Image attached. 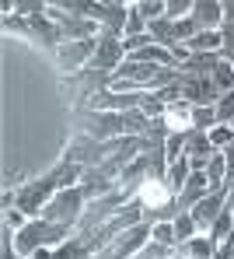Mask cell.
<instances>
[{"label": "cell", "mask_w": 234, "mask_h": 259, "mask_svg": "<svg viewBox=\"0 0 234 259\" xmlns=\"http://www.w3.org/2000/svg\"><path fill=\"white\" fill-rule=\"evenodd\" d=\"M67 238H74V228H70V224H52V221L35 217V221H28L21 231H14V249L28 259L32 252H39V249H56V245H63Z\"/></svg>", "instance_id": "obj_1"}, {"label": "cell", "mask_w": 234, "mask_h": 259, "mask_svg": "<svg viewBox=\"0 0 234 259\" xmlns=\"http://www.w3.org/2000/svg\"><path fill=\"white\" fill-rule=\"evenodd\" d=\"M126 203H130V196H126L123 189H115V193H108V196H98V200H88V207H84V214H81V221H77L74 231H77V235H91L105 221H112Z\"/></svg>", "instance_id": "obj_2"}, {"label": "cell", "mask_w": 234, "mask_h": 259, "mask_svg": "<svg viewBox=\"0 0 234 259\" xmlns=\"http://www.w3.org/2000/svg\"><path fill=\"white\" fill-rule=\"evenodd\" d=\"M84 207H88V196L81 193V186H74V189H56V196L49 200L46 210H42V221L77 228V221H81V214H84Z\"/></svg>", "instance_id": "obj_3"}, {"label": "cell", "mask_w": 234, "mask_h": 259, "mask_svg": "<svg viewBox=\"0 0 234 259\" xmlns=\"http://www.w3.org/2000/svg\"><path fill=\"white\" fill-rule=\"evenodd\" d=\"M56 179L52 175H46V179H32V182H25L21 189H18V210H25V214L32 217H42V210H46V203L56 196Z\"/></svg>", "instance_id": "obj_4"}, {"label": "cell", "mask_w": 234, "mask_h": 259, "mask_svg": "<svg viewBox=\"0 0 234 259\" xmlns=\"http://www.w3.org/2000/svg\"><path fill=\"white\" fill-rule=\"evenodd\" d=\"M77 119H81V133H88V137L101 140V144H108V140H119V137H123L119 112H94V109H77Z\"/></svg>", "instance_id": "obj_5"}, {"label": "cell", "mask_w": 234, "mask_h": 259, "mask_svg": "<svg viewBox=\"0 0 234 259\" xmlns=\"http://www.w3.org/2000/svg\"><path fill=\"white\" fill-rule=\"evenodd\" d=\"M105 158H108V144L94 140L88 133L74 137V140L67 144V154H63V161H74V165H81V168H98Z\"/></svg>", "instance_id": "obj_6"}, {"label": "cell", "mask_w": 234, "mask_h": 259, "mask_svg": "<svg viewBox=\"0 0 234 259\" xmlns=\"http://www.w3.org/2000/svg\"><path fill=\"white\" fill-rule=\"evenodd\" d=\"M94 49H98V39H77V42H63L56 46V63L63 74H77L91 63Z\"/></svg>", "instance_id": "obj_7"}, {"label": "cell", "mask_w": 234, "mask_h": 259, "mask_svg": "<svg viewBox=\"0 0 234 259\" xmlns=\"http://www.w3.org/2000/svg\"><path fill=\"white\" fill-rule=\"evenodd\" d=\"M126 63V49H123V39L119 35H101L98 32V49L91 56V70H101V74H115L119 67Z\"/></svg>", "instance_id": "obj_8"}, {"label": "cell", "mask_w": 234, "mask_h": 259, "mask_svg": "<svg viewBox=\"0 0 234 259\" xmlns=\"http://www.w3.org/2000/svg\"><path fill=\"white\" fill-rule=\"evenodd\" d=\"M227 196H231V189H217V193H206L189 214H192V221H196V228L199 231H210V224L220 217V210L227 207Z\"/></svg>", "instance_id": "obj_9"}, {"label": "cell", "mask_w": 234, "mask_h": 259, "mask_svg": "<svg viewBox=\"0 0 234 259\" xmlns=\"http://www.w3.org/2000/svg\"><path fill=\"white\" fill-rule=\"evenodd\" d=\"M182 98L189 105H217L224 91L213 84V77H182Z\"/></svg>", "instance_id": "obj_10"}, {"label": "cell", "mask_w": 234, "mask_h": 259, "mask_svg": "<svg viewBox=\"0 0 234 259\" xmlns=\"http://www.w3.org/2000/svg\"><path fill=\"white\" fill-rule=\"evenodd\" d=\"M217 154V147L210 144V133H199V130H189L186 133V158L192 165V172H206V161Z\"/></svg>", "instance_id": "obj_11"}, {"label": "cell", "mask_w": 234, "mask_h": 259, "mask_svg": "<svg viewBox=\"0 0 234 259\" xmlns=\"http://www.w3.org/2000/svg\"><path fill=\"white\" fill-rule=\"evenodd\" d=\"M192 21L199 25V32H220L224 28V0H196Z\"/></svg>", "instance_id": "obj_12"}, {"label": "cell", "mask_w": 234, "mask_h": 259, "mask_svg": "<svg viewBox=\"0 0 234 259\" xmlns=\"http://www.w3.org/2000/svg\"><path fill=\"white\" fill-rule=\"evenodd\" d=\"M206 193H210L206 172H192V175H189V182H186V189L175 196V203H179V210H182V214H189V210H192V207H196Z\"/></svg>", "instance_id": "obj_13"}, {"label": "cell", "mask_w": 234, "mask_h": 259, "mask_svg": "<svg viewBox=\"0 0 234 259\" xmlns=\"http://www.w3.org/2000/svg\"><path fill=\"white\" fill-rule=\"evenodd\" d=\"M220 60H224L220 53H192L186 63L179 67V74H182V77H210Z\"/></svg>", "instance_id": "obj_14"}, {"label": "cell", "mask_w": 234, "mask_h": 259, "mask_svg": "<svg viewBox=\"0 0 234 259\" xmlns=\"http://www.w3.org/2000/svg\"><path fill=\"white\" fill-rule=\"evenodd\" d=\"M52 256H56V259H91L94 252H91V245H88V238L74 231V238H67L63 245H56Z\"/></svg>", "instance_id": "obj_15"}, {"label": "cell", "mask_w": 234, "mask_h": 259, "mask_svg": "<svg viewBox=\"0 0 234 259\" xmlns=\"http://www.w3.org/2000/svg\"><path fill=\"white\" fill-rule=\"evenodd\" d=\"M119 123H123V137H147L154 119H147L140 109H130V112H119Z\"/></svg>", "instance_id": "obj_16"}, {"label": "cell", "mask_w": 234, "mask_h": 259, "mask_svg": "<svg viewBox=\"0 0 234 259\" xmlns=\"http://www.w3.org/2000/svg\"><path fill=\"white\" fill-rule=\"evenodd\" d=\"M28 28H32V39H42V42H49V46H60V42H63L60 28L49 21L46 14H35V18H28Z\"/></svg>", "instance_id": "obj_17"}, {"label": "cell", "mask_w": 234, "mask_h": 259, "mask_svg": "<svg viewBox=\"0 0 234 259\" xmlns=\"http://www.w3.org/2000/svg\"><path fill=\"white\" fill-rule=\"evenodd\" d=\"M147 32H150L154 46H161V49H175V46H182V42H179V35H175V21H168V18L154 21Z\"/></svg>", "instance_id": "obj_18"}, {"label": "cell", "mask_w": 234, "mask_h": 259, "mask_svg": "<svg viewBox=\"0 0 234 259\" xmlns=\"http://www.w3.org/2000/svg\"><path fill=\"white\" fill-rule=\"evenodd\" d=\"M49 175L56 179V186H60V189H74V186H81L84 168H81V165H74V161H60Z\"/></svg>", "instance_id": "obj_19"}, {"label": "cell", "mask_w": 234, "mask_h": 259, "mask_svg": "<svg viewBox=\"0 0 234 259\" xmlns=\"http://www.w3.org/2000/svg\"><path fill=\"white\" fill-rule=\"evenodd\" d=\"M213 249H217V242L210 235H196V238H189L182 245V256L186 259H213Z\"/></svg>", "instance_id": "obj_20"}, {"label": "cell", "mask_w": 234, "mask_h": 259, "mask_svg": "<svg viewBox=\"0 0 234 259\" xmlns=\"http://www.w3.org/2000/svg\"><path fill=\"white\" fill-rule=\"evenodd\" d=\"M189 175H192V165H189V158H179L175 165H168V179H164V186H168V189L179 196V193L186 189Z\"/></svg>", "instance_id": "obj_21"}, {"label": "cell", "mask_w": 234, "mask_h": 259, "mask_svg": "<svg viewBox=\"0 0 234 259\" xmlns=\"http://www.w3.org/2000/svg\"><path fill=\"white\" fill-rule=\"evenodd\" d=\"M206 235H210L213 242H224L227 235H234V207H231V203L220 210V217L210 224V231H206Z\"/></svg>", "instance_id": "obj_22"}, {"label": "cell", "mask_w": 234, "mask_h": 259, "mask_svg": "<svg viewBox=\"0 0 234 259\" xmlns=\"http://www.w3.org/2000/svg\"><path fill=\"white\" fill-rule=\"evenodd\" d=\"M150 242H157V245H164V249H179L175 224H171V221H157V224H150Z\"/></svg>", "instance_id": "obj_23"}, {"label": "cell", "mask_w": 234, "mask_h": 259, "mask_svg": "<svg viewBox=\"0 0 234 259\" xmlns=\"http://www.w3.org/2000/svg\"><path fill=\"white\" fill-rule=\"evenodd\" d=\"M217 126V105H192V130L210 133Z\"/></svg>", "instance_id": "obj_24"}, {"label": "cell", "mask_w": 234, "mask_h": 259, "mask_svg": "<svg viewBox=\"0 0 234 259\" xmlns=\"http://www.w3.org/2000/svg\"><path fill=\"white\" fill-rule=\"evenodd\" d=\"M210 77H213V84L220 88L224 95H227V91H234V63L227 60V56H224V60L217 63V70H213Z\"/></svg>", "instance_id": "obj_25"}, {"label": "cell", "mask_w": 234, "mask_h": 259, "mask_svg": "<svg viewBox=\"0 0 234 259\" xmlns=\"http://www.w3.org/2000/svg\"><path fill=\"white\" fill-rule=\"evenodd\" d=\"M133 7H137V14H140L147 25H154V21L164 18V0H140V4H133Z\"/></svg>", "instance_id": "obj_26"}, {"label": "cell", "mask_w": 234, "mask_h": 259, "mask_svg": "<svg viewBox=\"0 0 234 259\" xmlns=\"http://www.w3.org/2000/svg\"><path fill=\"white\" fill-rule=\"evenodd\" d=\"M192 4L196 0H164V18L168 21H186V18H192Z\"/></svg>", "instance_id": "obj_27"}, {"label": "cell", "mask_w": 234, "mask_h": 259, "mask_svg": "<svg viewBox=\"0 0 234 259\" xmlns=\"http://www.w3.org/2000/svg\"><path fill=\"white\" fill-rule=\"evenodd\" d=\"M164 109H168V105H164V102H161V98H157L154 91H143V98H140V112L147 116V119H161V116H164Z\"/></svg>", "instance_id": "obj_28"}, {"label": "cell", "mask_w": 234, "mask_h": 259, "mask_svg": "<svg viewBox=\"0 0 234 259\" xmlns=\"http://www.w3.org/2000/svg\"><path fill=\"white\" fill-rule=\"evenodd\" d=\"M171 224H175V235H179V249L186 245L189 238H196V231H199V228H196V221H192V214H182V217H175Z\"/></svg>", "instance_id": "obj_29"}, {"label": "cell", "mask_w": 234, "mask_h": 259, "mask_svg": "<svg viewBox=\"0 0 234 259\" xmlns=\"http://www.w3.org/2000/svg\"><path fill=\"white\" fill-rule=\"evenodd\" d=\"M210 144H213L217 151L231 147V144H234V126H227V123H217V126L210 130Z\"/></svg>", "instance_id": "obj_30"}, {"label": "cell", "mask_w": 234, "mask_h": 259, "mask_svg": "<svg viewBox=\"0 0 234 259\" xmlns=\"http://www.w3.org/2000/svg\"><path fill=\"white\" fill-rule=\"evenodd\" d=\"M147 28H150V25L143 21L140 14H137V7L130 4V21H126V32H123V39H137V35H143V32H147Z\"/></svg>", "instance_id": "obj_31"}, {"label": "cell", "mask_w": 234, "mask_h": 259, "mask_svg": "<svg viewBox=\"0 0 234 259\" xmlns=\"http://www.w3.org/2000/svg\"><path fill=\"white\" fill-rule=\"evenodd\" d=\"M175 252H179V249H164V245H157V242H147L133 259H171Z\"/></svg>", "instance_id": "obj_32"}, {"label": "cell", "mask_w": 234, "mask_h": 259, "mask_svg": "<svg viewBox=\"0 0 234 259\" xmlns=\"http://www.w3.org/2000/svg\"><path fill=\"white\" fill-rule=\"evenodd\" d=\"M217 123H234V91H227L220 102H217Z\"/></svg>", "instance_id": "obj_33"}, {"label": "cell", "mask_w": 234, "mask_h": 259, "mask_svg": "<svg viewBox=\"0 0 234 259\" xmlns=\"http://www.w3.org/2000/svg\"><path fill=\"white\" fill-rule=\"evenodd\" d=\"M28 221H32V217L25 214V210H18V207H7V210H4V224H7V228H14V231H21Z\"/></svg>", "instance_id": "obj_34"}, {"label": "cell", "mask_w": 234, "mask_h": 259, "mask_svg": "<svg viewBox=\"0 0 234 259\" xmlns=\"http://www.w3.org/2000/svg\"><path fill=\"white\" fill-rule=\"evenodd\" d=\"M4 28H7V32H21V35H32L28 21H25V18H18V14H4Z\"/></svg>", "instance_id": "obj_35"}, {"label": "cell", "mask_w": 234, "mask_h": 259, "mask_svg": "<svg viewBox=\"0 0 234 259\" xmlns=\"http://www.w3.org/2000/svg\"><path fill=\"white\" fill-rule=\"evenodd\" d=\"M213 259H234V235H227L224 242H217V249H213Z\"/></svg>", "instance_id": "obj_36"}, {"label": "cell", "mask_w": 234, "mask_h": 259, "mask_svg": "<svg viewBox=\"0 0 234 259\" xmlns=\"http://www.w3.org/2000/svg\"><path fill=\"white\" fill-rule=\"evenodd\" d=\"M11 186H25V172H4V189H11Z\"/></svg>", "instance_id": "obj_37"}, {"label": "cell", "mask_w": 234, "mask_h": 259, "mask_svg": "<svg viewBox=\"0 0 234 259\" xmlns=\"http://www.w3.org/2000/svg\"><path fill=\"white\" fill-rule=\"evenodd\" d=\"M224 25H234V0H224Z\"/></svg>", "instance_id": "obj_38"}, {"label": "cell", "mask_w": 234, "mask_h": 259, "mask_svg": "<svg viewBox=\"0 0 234 259\" xmlns=\"http://www.w3.org/2000/svg\"><path fill=\"white\" fill-rule=\"evenodd\" d=\"M28 259H56V256H52V249H39V252H32Z\"/></svg>", "instance_id": "obj_39"}, {"label": "cell", "mask_w": 234, "mask_h": 259, "mask_svg": "<svg viewBox=\"0 0 234 259\" xmlns=\"http://www.w3.org/2000/svg\"><path fill=\"white\" fill-rule=\"evenodd\" d=\"M227 203H234V182H231V196H227Z\"/></svg>", "instance_id": "obj_40"}, {"label": "cell", "mask_w": 234, "mask_h": 259, "mask_svg": "<svg viewBox=\"0 0 234 259\" xmlns=\"http://www.w3.org/2000/svg\"><path fill=\"white\" fill-rule=\"evenodd\" d=\"M171 259H186V256H182V249H179V252H175V256H171Z\"/></svg>", "instance_id": "obj_41"}, {"label": "cell", "mask_w": 234, "mask_h": 259, "mask_svg": "<svg viewBox=\"0 0 234 259\" xmlns=\"http://www.w3.org/2000/svg\"><path fill=\"white\" fill-rule=\"evenodd\" d=\"M231 207H234V203H231Z\"/></svg>", "instance_id": "obj_42"}]
</instances>
